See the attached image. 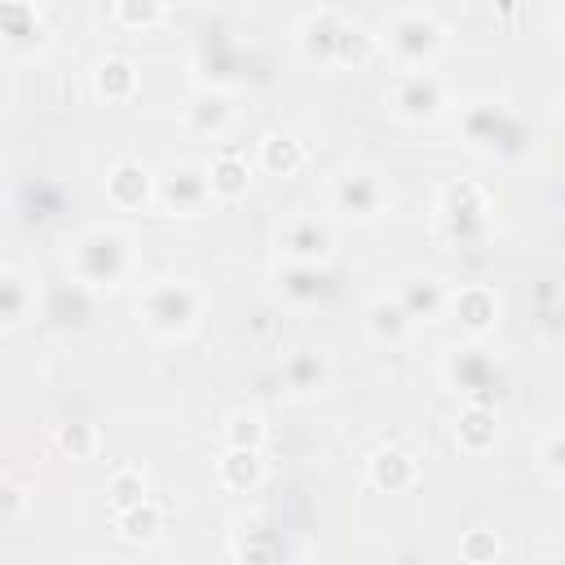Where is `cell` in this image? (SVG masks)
<instances>
[{"label": "cell", "mask_w": 565, "mask_h": 565, "mask_svg": "<svg viewBox=\"0 0 565 565\" xmlns=\"http://www.w3.org/2000/svg\"><path fill=\"white\" fill-rule=\"evenodd\" d=\"M71 269L88 287H115L132 269V243H128V234H119L110 225H97V230L79 234V243L71 252Z\"/></svg>", "instance_id": "obj_1"}, {"label": "cell", "mask_w": 565, "mask_h": 565, "mask_svg": "<svg viewBox=\"0 0 565 565\" xmlns=\"http://www.w3.org/2000/svg\"><path fill=\"white\" fill-rule=\"evenodd\" d=\"M199 291L190 282H154L146 296H141V322L154 331V335H185L199 318Z\"/></svg>", "instance_id": "obj_2"}, {"label": "cell", "mask_w": 565, "mask_h": 565, "mask_svg": "<svg viewBox=\"0 0 565 565\" xmlns=\"http://www.w3.org/2000/svg\"><path fill=\"white\" fill-rule=\"evenodd\" d=\"M384 40H388V49H393L406 66H424V62L441 49V26H437V18L424 13V9H406V13H397V18L388 22Z\"/></svg>", "instance_id": "obj_3"}, {"label": "cell", "mask_w": 565, "mask_h": 565, "mask_svg": "<svg viewBox=\"0 0 565 565\" xmlns=\"http://www.w3.org/2000/svg\"><path fill=\"white\" fill-rule=\"evenodd\" d=\"M388 102H393V110H397L402 119L424 124V119H437V115H441V106H446V88H441L437 75L411 66V71H402V75L393 79Z\"/></svg>", "instance_id": "obj_4"}, {"label": "cell", "mask_w": 565, "mask_h": 565, "mask_svg": "<svg viewBox=\"0 0 565 565\" xmlns=\"http://www.w3.org/2000/svg\"><path fill=\"white\" fill-rule=\"evenodd\" d=\"M207 194H212V177H207V168H199V163H177L168 177H159V203L172 212V216H190V212H199L203 203H207Z\"/></svg>", "instance_id": "obj_5"}, {"label": "cell", "mask_w": 565, "mask_h": 565, "mask_svg": "<svg viewBox=\"0 0 565 565\" xmlns=\"http://www.w3.org/2000/svg\"><path fill=\"white\" fill-rule=\"evenodd\" d=\"M331 203H335V212H349V216H375L384 203V185L366 172H344L331 185Z\"/></svg>", "instance_id": "obj_6"}, {"label": "cell", "mask_w": 565, "mask_h": 565, "mask_svg": "<svg viewBox=\"0 0 565 565\" xmlns=\"http://www.w3.org/2000/svg\"><path fill=\"white\" fill-rule=\"evenodd\" d=\"M278 247H282L296 265H318V260L331 252V230H327L318 216H300V221H291V225L282 230Z\"/></svg>", "instance_id": "obj_7"}, {"label": "cell", "mask_w": 565, "mask_h": 565, "mask_svg": "<svg viewBox=\"0 0 565 565\" xmlns=\"http://www.w3.org/2000/svg\"><path fill=\"white\" fill-rule=\"evenodd\" d=\"M366 477H371V486H375V490L397 494V490H411V486H415L419 463H415L402 446H380V450L371 455V463H366Z\"/></svg>", "instance_id": "obj_8"}, {"label": "cell", "mask_w": 565, "mask_h": 565, "mask_svg": "<svg viewBox=\"0 0 565 565\" xmlns=\"http://www.w3.org/2000/svg\"><path fill=\"white\" fill-rule=\"evenodd\" d=\"M340 18L331 13V9H318V13H309L305 22H300V35H296V44H300V57L305 62H335V40H340Z\"/></svg>", "instance_id": "obj_9"}, {"label": "cell", "mask_w": 565, "mask_h": 565, "mask_svg": "<svg viewBox=\"0 0 565 565\" xmlns=\"http://www.w3.org/2000/svg\"><path fill=\"white\" fill-rule=\"evenodd\" d=\"M106 194L115 207H141L159 194V181L141 168V163H119L110 177H106Z\"/></svg>", "instance_id": "obj_10"}, {"label": "cell", "mask_w": 565, "mask_h": 565, "mask_svg": "<svg viewBox=\"0 0 565 565\" xmlns=\"http://www.w3.org/2000/svg\"><path fill=\"white\" fill-rule=\"evenodd\" d=\"M499 437V424H494V411L486 402H468L459 411V424H455V441L463 455H486Z\"/></svg>", "instance_id": "obj_11"}, {"label": "cell", "mask_w": 565, "mask_h": 565, "mask_svg": "<svg viewBox=\"0 0 565 565\" xmlns=\"http://www.w3.org/2000/svg\"><path fill=\"white\" fill-rule=\"evenodd\" d=\"M450 309H455L459 327H468V331H477V335L490 331L494 318H499V300H494L490 287H459V291L450 296Z\"/></svg>", "instance_id": "obj_12"}, {"label": "cell", "mask_w": 565, "mask_h": 565, "mask_svg": "<svg viewBox=\"0 0 565 565\" xmlns=\"http://www.w3.org/2000/svg\"><path fill=\"white\" fill-rule=\"evenodd\" d=\"M411 313H406V305L397 300V296H380V300H371L366 305V331L380 340V344H397L406 331H411Z\"/></svg>", "instance_id": "obj_13"}, {"label": "cell", "mask_w": 565, "mask_h": 565, "mask_svg": "<svg viewBox=\"0 0 565 565\" xmlns=\"http://www.w3.org/2000/svg\"><path fill=\"white\" fill-rule=\"evenodd\" d=\"M185 124L203 137H221L230 128V97L225 93H194L185 102Z\"/></svg>", "instance_id": "obj_14"}, {"label": "cell", "mask_w": 565, "mask_h": 565, "mask_svg": "<svg viewBox=\"0 0 565 565\" xmlns=\"http://www.w3.org/2000/svg\"><path fill=\"white\" fill-rule=\"evenodd\" d=\"M260 472H265V463H260V450H252V446H230L225 450V459L216 463V477H221V486L225 490H252L256 481H260Z\"/></svg>", "instance_id": "obj_15"}, {"label": "cell", "mask_w": 565, "mask_h": 565, "mask_svg": "<svg viewBox=\"0 0 565 565\" xmlns=\"http://www.w3.org/2000/svg\"><path fill=\"white\" fill-rule=\"evenodd\" d=\"M446 371H450V380H455L463 393H472L477 402H481V393H486L490 380H494V362H490L481 349H463V353H455Z\"/></svg>", "instance_id": "obj_16"}, {"label": "cell", "mask_w": 565, "mask_h": 565, "mask_svg": "<svg viewBox=\"0 0 565 565\" xmlns=\"http://www.w3.org/2000/svg\"><path fill=\"white\" fill-rule=\"evenodd\" d=\"M207 177H212V194H216V199H243L247 185H252V168H247L234 150H221V154L212 159Z\"/></svg>", "instance_id": "obj_17"}, {"label": "cell", "mask_w": 565, "mask_h": 565, "mask_svg": "<svg viewBox=\"0 0 565 565\" xmlns=\"http://www.w3.org/2000/svg\"><path fill=\"white\" fill-rule=\"evenodd\" d=\"M115 530L128 539V543H150L159 530H163V508L154 499H141L124 512H115Z\"/></svg>", "instance_id": "obj_18"}, {"label": "cell", "mask_w": 565, "mask_h": 565, "mask_svg": "<svg viewBox=\"0 0 565 565\" xmlns=\"http://www.w3.org/2000/svg\"><path fill=\"white\" fill-rule=\"evenodd\" d=\"M93 88H97V97H106V102H124V97H132V88H137V66H132L128 57H106V62L97 66V75H93Z\"/></svg>", "instance_id": "obj_19"}, {"label": "cell", "mask_w": 565, "mask_h": 565, "mask_svg": "<svg viewBox=\"0 0 565 565\" xmlns=\"http://www.w3.org/2000/svg\"><path fill=\"white\" fill-rule=\"evenodd\" d=\"M481 212H486V190L472 181H459L441 194V216L455 221V230H463V221H477Z\"/></svg>", "instance_id": "obj_20"}, {"label": "cell", "mask_w": 565, "mask_h": 565, "mask_svg": "<svg viewBox=\"0 0 565 565\" xmlns=\"http://www.w3.org/2000/svg\"><path fill=\"white\" fill-rule=\"evenodd\" d=\"M300 163H305V146H300L296 137H287V132H274V137H265V141H260V168H265V172L291 177Z\"/></svg>", "instance_id": "obj_21"}, {"label": "cell", "mask_w": 565, "mask_h": 565, "mask_svg": "<svg viewBox=\"0 0 565 565\" xmlns=\"http://www.w3.org/2000/svg\"><path fill=\"white\" fill-rule=\"evenodd\" d=\"M397 300H402V305H406V313L419 322V318H433V313H441V305H446V291L437 287V278H411V282H402Z\"/></svg>", "instance_id": "obj_22"}, {"label": "cell", "mask_w": 565, "mask_h": 565, "mask_svg": "<svg viewBox=\"0 0 565 565\" xmlns=\"http://www.w3.org/2000/svg\"><path fill=\"white\" fill-rule=\"evenodd\" d=\"M375 57V35L358 22H344L340 26V40H335V66H366Z\"/></svg>", "instance_id": "obj_23"}, {"label": "cell", "mask_w": 565, "mask_h": 565, "mask_svg": "<svg viewBox=\"0 0 565 565\" xmlns=\"http://www.w3.org/2000/svg\"><path fill=\"white\" fill-rule=\"evenodd\" d=\"M4 35H9V44H26L31 35L40 40V35H44V22H40L35 4H26V0H4Z\"/></svg>", "instance_id": "obj_24"}, {"label": "cell", "mask_w": 565, "mask_h": 565, "mask_svg": "<svg viewBox=\"0 0 565 565\" xmlns=\"http://www.w3.org/2000/svg\"><path fill=\"white\" fill-rule=\"evenodd\" d=\"M282 375H287L291 388L313 393V388H322V380H327V362H322L318 353H296V358L282 366Z\"/></svg>", "instance_id": "obj_25"}, {"label": "cell", "mask_w": 565, "mask_h": 565, "mask_svg": "<svg viewBox=\"0 0 565 565\" xmlns=\"http://www.w3.org/2000/svg\"><path fill=\"white\" fill-rule=\"evenodd\" d=\"M106 499H110V512H124V508L150 499V494H146V477H141V468H124V472H115Z\"/></svg>", "instance_id": "obj_26"}, {"label": "cell", "mask_w": 565, "mask_h": 565, "mask_svg": "<svg viewBox=\"0 0 565 565\" xmlns=\"http://www.w3.org/2000/svg\"><path fill=\"white\" fill-rule=\"evenodd\" d=\"M115 18H119L124 26H132V31L154 26V22L163 18V0H115Z\"/></svg>", "instance_id": "obj_27"}, {"label": "cell", "mask_w": 565, "mask_h": 565, "mask_svg": "<svg viewBox=\"0 0 565 565\" xmlns=\"http://www.w3.org/2000/svg\"><path fill=\"white\" fill-rule=\"evenodd\" d=\"M225 441H230V446H252V450H260V441H265L260 415H234L230 428H225Z\"/></svg>", "instance_id": "obj_28"}, {"label": "cell", "mask_w": 565, "mask_h": 565, "mask_svg": "<svg viewBox=\"0 0 565 565\" xmlns=\"http://www.w3.org/2000/svg\"><path fill=\"white\" fill-rule=\"evenodd\" d=\"M57 441H62V450H71L75 459H88V455L97 450V428H93V424H62Z\"/></svg>", "instance_id": "obj_29"}, {"label": "cell", "mask_w": 565, "mask_h": 565, "mask_svg": "<svg viewBox=\"0 0 565 565\" xmlns=\"http://www.w3.org/2000/svg\"><path fill=\"white\" fill-rule=\"evenodd\" d=\"M459 556L463 561H494L499 556V539L490 530H468L463 543H459Z\"/></svg>", "instance_id": "obj_30"}, {"label": "cell", "mask_w": 565, "mask_h": 565, "mask_svg": "<svg viewBox=\"0 0 565 565\" xmlns=\"http://www.w3.org/2000/svg\"><path fill=\"white\" fill-rule=\"evenodd\" d=\"M22 309H26V291H22V278L13 269H4V322L18 327L22 322Z\"/></svg>", "instance_id": "obj_31"}, {"label": "cell", "mask_w": 565, "mask_h": 565, "mask_svg": "<svg viewBox=\"0 0 565 565\" xmlns=\"http://www.w3.org/2000/svg\"><path fill=\"white\" fill-rule=\"evenodd\" d=\"M318 274H313V265H296L291 274H287V291L291 296H300V300H309V296H318Z\"/></svg>", "instance_id": "obj_32"}, {"label": "cell", "mask_w": 565, "mask_h": 565, "mask_svg": "<svg viewBox=\"0 0 565 565\" xmlns=\"http://www.w3.org/2000/svg\"><path fill=\"white\" fill-rule=\"evenodd\" d=\"M22 508V490L18 486H4V516H13Z\"/></svg>", "instance_id": "obj_33"}, {"label": "cell", "mask_w": 565, "mask_h": 565, "mask_svg": "<svg viewBox=\"0 0 565 565\" xmlns=\"http://www.w3.org/2000/svg\"><path fill=\"white\" fill-rule=\"evenodd\" d=\"M561 44H565V31H561Z\"/></svg>", "instance_id": "obj_34"}, {"label": "cell", "mask_w": 565, "mask_h": 565, "mask_svg": "<svg viewBox=\"0 0 565 565\" xmlns=\"http://www.w3.org/2000/svg\"><path fill=\"white\" fill-rule=\"evenodd\" d=\"M561 106H565V97H561Z\"/></svg>", "instance_id": "obj_35"}]
</instances>
